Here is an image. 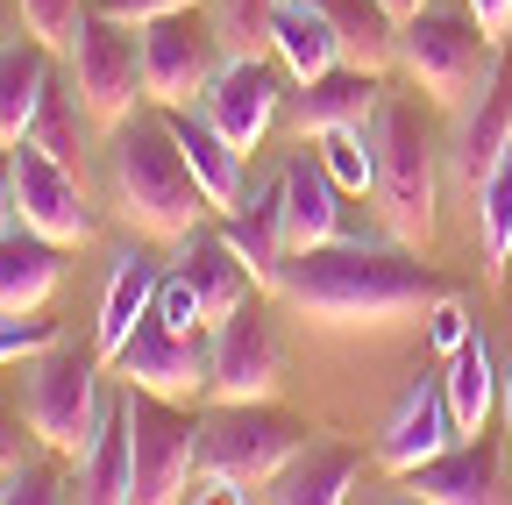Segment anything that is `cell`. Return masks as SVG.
Here are the masks:
<instances>
[{"label": "cell", "instance_id": "obj_38", "mask_svg": "<svg viewBox=\"0 0 512 505\" xmlns=\"http://www.w3.org/2000/svg\"><path fill=\"white\" fill-rule=\"evenodd\" d=\"M420 321H427V342H434L441 356L470 342V313H463V299H456V292H441V299H434V306L420 313Z\"/></svg>", "mask_w": 512, "mask_h": 505}, {"label": "cell", "instance_id": "obj_41", "mask_svg": "<svg viewBox=\"0 0 512 505\" xmlns=\"http://www.w3.org/2000/svg\"><path fill=\"white\" fill-rule=\"evenodd\" d=\"M463 8L477 15V29H484L491 43H505V36H512V0H463Z\"/></svg>", "mask_w": 512, "mask_h": 505}, {"label": "cell", "instance_id": "obj_21", "mask_svg": "<svg viewBox=\"0 0 512 505\" xmlns=\"http://www.w3.org/2000/svg\"><path fill=\"white\" fill-rule=\"evenodd\" d=\"M271 57L285 65L292 86L335 72L342 65V36H335L328 0H278V15H271Z\"/></svg>", "mask_w": 512, "mask_h": 505}, {"label": "cell", "instance_id": "obj_43", "mask_svg": "<svg viewBox=\"0 0 512 505\" xmlns=\"http://www.w3.org/2000/svg\"><path fill=\"white\" fill-rule=\"evenodd\" d=\"M498 406H505V449H512V363H505V399Z\"/></svg>", "mask_w": 512, "mask_h": 505}, {"label": "cell", "instance_id": "obj_22", "mask_svg": "<svg viewBox=\"0 0 512 505\" xmlns=\"http://www.w3.org/2000/svg\"><path fill=\"white\" fill-rule=\"evenodd\" d=\"M356 491V449L349 441H328V434H306L299 456L264 484L271 505H342Z\"/></svg>", "mask_w": 512, "mask_h": 505}, {"label": "cell", "instance_id": "obj_17", "mask_svg": "<svg viewBox=\"0 0 512 505\" xmlns=\"http://www.w3.org/2000/svg\"><path fill=\"white\" fill-rule=\"evenodd\" d=\"M221 235L228 249L242 257L249 285L256 292H278L285 264H292V242H285V193H278V178L271 185H256V193H242L228 214H221Z\"/></svg>", "mask_w": 512, "mask_h": 505}, {"label": "cell", "instance_id": "obj_11", "mask_svg": "<svg viewBox=\"0 0 512 505\" xmlns=\"http://www.w3.org/2000/svg\"><path fill=\"white\" fill-rule=\"evenodd\" d=\"M221 57L228 50H221L214 22L192 15V8L143 22V86H150L157 107H192L207 93V79L221 72Z\"/></svg>", "mask_w": 512, "mask_h": 505}, {"label": "cell", "instance_id": "obj_8", "mask_svg": "<svg viewBox=\"0 0 512 505\" xmlns=\"http://www.w3.org/2000/svg\"><path fill=\"white\" fill-rule=\"evenodd\" d=\"M64 72H72V93L86 100V114L100 121V129H121L128 114H136V100H150L143 86V29L121 22V15H86V29L72 36V50H64Z\"/></svg>", "mask_w": 512, "mask_h": 505}, {"label": "cell", "instance_id": "obj_27", "mask_svg": "<svg viewBox=\"0 0 512 505\" xmlns=\"http://www.w3.org/2000/svg\"><path fill=\"white\" fill-rule=\"evenodd\" d=\"M50 57L57 50H43L36 36L22 43V36H8L0 43V143H22L29 136V121H36V107H43V93H50Z\"/></svg>", "mask_w": 512, "mask_h": 505}, {"label": "cell", "instance_id": "obj_19", "mask_svg": "<svg viewBox=\"0 0 512 505\" xmlns=\"http://www.w3.org/2000/svg\"><path fill=\"white\" fill-rule=\"evenodd\" d=\"M505 456L491 441H456V449H441L434 463L413 470V498H427V505H491V498H505V477H512Z\"/></svg>", "mask_w": 512, "mask_h": 505}, {"label": "cell", "instance_id": "obj_14", "mask_svg": "<svg viewBox=\"0 0 512 505\" xmlns=\"http://www.w3.org/2000/svg\"><path fill=\"white\" fill-rule=\"evenodd\" d=\"M512 150V65H505V43L491 50L484 79L470 86V100L456 107V136H448V171H456L463 193H477V178Z\"/></svg>", "mask_w": 512, "mask_h": 505}, {"label": "cell", "instance_id": "obj_3", "mask_svg": "<svg viewBox=\"0 0 512 505\" xmlns=\"http://www.w3.org/2000/svg\"><path fill=\"white\" fill-rule=\"evenodd\" d=\"M441 164H448V143L434 136L427 107L413 93H384V107H377V207H384V235L420 249V257L434 242Z\"/></svg>", "mask_w": 512, "mask_h": 505}, {"label": "cell", "instance_id": "obj_36", "mask_svg": "<svg viewBox=\"0 0 512 505\" xmlns=\"http://www.w3.org/2000/svg\"><path fill=\"white\" fill-rule=\"evenodd\" d=\"M43 498H72V484H57V477L36 470V463L0 470V505H43Z\"/></svg>", "mask_w": 512, "mask_h": 505}, {"label": "cell", "instance_id": "obj_46", "mask_svg": "<svg viewBox=\"0 0 512 505\" xmlns=\"http://www.w3.org/2000/svg\"><path fill=\"white\" fill-rule=\"evenodd\" d=\"M0 321H8V313H0Z\"/></svg>", "mask_w": 512, "mask_h": 505}, {"label": "cell", "instance_id": "obj_42", "mask_svg": "<svg viewBox=\"0 0 512 505\" xmlns=\"http://www.w3.org/2000/svg\"><path fill=\"white\" fill-rule=\"evenodd\" d=\"M8 228H22V221H15V178H8V150H0V235H8Z\"/></svg>", "mask_w": 512, "mask_h": 505}, {"label": "cell", "instance_id": "obj_20", "mask_svg": "<svg viewBox=\"0 0 512 505\" xmlns=\"http://www.w3.org/2000/svg\"><path fill=\"white\" fill-rule=\"evenodd\" d=\"M157 285H164V271H157V257L150 249H114V264H107V292H100V328H93V349H100V363H114L121 356V342L136 335V321L157 306Z\"/></svg>", "mask_w": 512, "mask_h": 505}, {"label": "cell", "instance_id": "obj_15", "mask_svg": "<svg viewBox=\"0 0 512 505\" xmlns=\"http://www.w3.org/2000/svg\"><path fill=\"white\" fill-rule=\"evenodd\" d=\"M456 441H463V427H456V413H448V385L427 377V385H406L392 420L377 427V470L413 477L420 463H434L441 449H456Z\"/></svg>", "mask_w": 512, "mask_h": 505}, {"label": "cell", "instance_id": "obj_18", "mask_svg": "<svg viewBox=\"0 0 512 505\" xmlns=\"http://www.w3.org/2000/svg\"><path fill=\"white\" fill-rule=\"evenodd\" d=\"M278 193H285V242H292V257H306V249L320 242H342V185L328 178V164H320V150H292L278 164Z\"/></svg>", "mask_w": 512, "mask_h": 505}, {"label": "cell", "instance_id": "obj_23", "mask_svg": "<svg viewBox=\"0 0 512 505\" xmlns=\"http://www.w3.org/2000/svg\"><path fill=\"white\" fill-rule=\"evenodd\" d=\"M64 285V249L36 228H8L0 235V313H43Z\"/></svg>", "mask_w": 512, "mask_h": 505}, {"label": "cell", "instance_id": "obj_44", "mask_svg": "<svg viewBox=\"0 0 512 505\" xmlns=\"http://www.w3.org/2000/svg\"><path fill=\"white\" fill-rule=\"evenodd\" d=\"M384 8H392V15L406 22V15H420V8H434V0H384Z\"/></svg>", "mask_w": 512, "mask_h": 505}, {"label": "cell", "instance_id": "obj_7", "mask_svg": "<svg viewBox=\"0 0 512 505\" xmlns=\"http://www.w3.org/2000/svg\"><path fill=\"white\" fill-rule=\"evenodd\" d=\"M114 406L128 420V449H136V505L185 498V477L200 463V413L178 399H157L143 385H121Z\"/></svg>", "mask_w": 512, "mask_h": 505}, {"label": "cell", "instance_id": "obj_1", "mask_svg": "<svg viewBox=\"0 0 512 505\" xmlns=\"http://www.w3.org/2000/svg\"><path fill=\"white\" fill-rule=\"evenodd\" d=\"M441 292L448 285L420 264V249L370 242V235L320 242L306 257H292L278 278V299L299 321H320V328H392V321L427 313Z\"/></svg>", "mask_w": 512, "mask_h": 505}, {"label": "cell", "instance_id": "obj_13", "mask_svg": "<svg viewBox=\"0 0 512 505\" xmlns=\"http://www.w3.org/2000/svg\"><path fill=\"white\" fill-rule=\"evenodd\" d=\"M285 385V349H278V328L256 313L249 299L235 313L214 321V406H256V399H278Z\"/></svg>", "mask_w": 512, "mask_h": 505}, {"label": "cell", "instance_id": "obj_31", "mask_svg": "<svg viewBox=\"0 0 512 505\" xmlns=\"http://www.w3.org/2000/svg\"><path fill=\"white\" fill-rule=\"evenodd\" d=\"M477 242H484V271L498 278L505 264H512V150L477 178Z\"/></svg>", "mask_w": 512, "mask_h": 505}, {"label": "cell", "instance_id": "obj_40", "mask_svg": "<svg viewBox=\"0 0 512 505\" xmlns=\"http://www.w3.org/2000/svg\"><path fill=\"white\" fill-rule=\"evenodd\" d=\"M22 427H29V413H15L8 399H0V470L29 463V456H22Z\"/></svg>", "mask_w": 512, "mask_h": 505}, {"label": "cell", "instance_id": "obj_10", "mask_svg": "<svg viewBox=\"0 0 512 505\" xmlns=\"http://www.w3.org/2000/svg\"><path fill=\"white\" fill-rule=\"evenodd\" d=\"M107 370L121 377V385L157 392V399L200 406V399L214 392V328H207V335H178L164 313L150 306L143 321H136V335L121 342V356H114Z\"/></svg>", "mask_w": 512, "mask_h": 505}, {"label": "cell", "instance_id": "obj_37", "mask_svg": "<svg viewBox=\"0 0 512 505\" xmlns=\"http://www.w3.org/2000/svg\"><path fill=\"white\" fill-rule=\"evenodd\" d=\"M43 342H57L50 321H36V313H22V321H15V313H8V321H0V370H8V363H29Z\"/></svg>", "mask_w": 512, "mask_h": 505}, {"label": "cell", "instance_id": "obj_39", "mask_svg": "<svg viewBox=\"0 0 512 505\" xmlns=\"http://www.w3.org/2000/svg\"><path fill=\"white\" fill-rule=\"evenodd\" d=\"M100 15H121V22H157V15H178V8H207V0H93Z\"/></svg>", "mask_w": 512, "mask_h": 505}, {"label": "cell", "instance_id": "obj_34", "mask_svg": "<svg viewBox=\"0 0 512 505\" xmlns=\"http://www.w3.org/2000/svg\"><path fill=\"white\" fill-rule=\"evenodd\" d=\"M22 8V29L43 43V50H72V36L86 29V15H93V0H15Z\"/></svg>", "mask_w": 512, "mask_h": 505}, {"label": "cell", "instance_id": "obj_32", "mask_svg": "<svg viewBox=\"0 0 512 505\" xmlns=\"http://www.w3.org/2000/svg\"><path fill=\"white\" fill-rule=\"evenodd\" d=\"M320 164L342 193H377V121H356V129H328L320 136Z\"/></svg>", "mask_w": 512, "mask_h": 505}, {"label": "cell", "instance_id": "obj_47", "mask_svg": "<svg viewBox=\"0 0 512 505\" xmlns=\"http://www.w3.org/2000/svg\"><path fill=\"white\" fill-rule=\"evenodd\" d=\"M0 150H8V143H0Z\"/></svg>", "mask_w": 512, "mask_h": 505}, {"label": "cell", "instance_id": "obj_24", "mask_svg": "<svg viewBox=\"0 0 512 505\" xmlns=\"http://www.w3.org/2000/svg\"><path fill=\"white\" fill-rule=\"evenodd\" d=\"M164 121H171V143L185 150L192 178H200L207 207H214V214H228V207L242 200V150L214 129V121H207L200 107H164Z\"/></svg>", "mask_w": 512, "mask_h": 505}, {"label": "cell", "instance_id": "obj_28", "mask_svg": "<svg viewBox=\"0 0 512 505\" xmlns=\"http://www.w3.org/2000/svg\"><path fill=\"white\" fill-rule=\"evenodd\" d=\"M72 498H93V505H136V449H128V420H121V406L107 413L100 441L72 463Z\"/></svg>", "mask_w": 512, "mask_h": 505}, {"label": "cell", "instance_id": "obj_16", "mask_svg": "<svg viewBox=\"0 0 512 505\" xmlns=\"http://www.w3.org/2000/svg\"><path fill=\"white\" fill-rule=\"evenodd\" d=\"M384 107V79L377 72H356V65H335L306 86L285 93V129L299 143H320L328 129H356V121H377Z\"/></svg>", "mask_w": 512, "mask_h": 505}, {"label": "cell", "instance_id": "obj_2", "mask_svg": "<svg viewBox=\"0 0 512 505\" xmlns=\"http://www.w3.org/2000/svg\"><path fill=\"white\" fill-rule=\"evenodd\" d=\"M107 185H114V214L150 235V242H185L200 228L214 207L200 193V178H192L185 150L171 143V121L157 114H128L114 143H107Z\"/></svg>", "mask_w": 512, "mask_h": 505}, {"label": "cell", "instance_id": "obj_4", "mask_svg": "<svg viewBox=\"0 0 512 505\" xmlns=\"http://www.w3.org/2000/svg\"><path fill=\"white\" fill-rule=\"evenodd\" d=\"M100 349H79V342H43L29 363H22V413H29V434L43 441V449L57 456V463H79L93 441H100V427H107V413H114V399L100 392Z\"/></svg>", "mask_w": 512, "mask_h": 505}, {"label": "cell", "instance_id": "obj_6", "mask_svg": "<svg viewBox=\"0 0 512 505\" xmlns=\"http://www.w3.org/2000/svg\"><path fill=\"white\" fill-rule=\"evenodd\" d=\"M313 427L278 413L271 399H256V406H214L200 420V463H214L221 477H235L242 498H264V484L299 456V441Z\"/></svg>", "mask_w": 512, "mask_h": 505}, {"label": "cell", "instance_id": "obj_30", "mask_svg": "<svg viewBox=\"0 0 512 505\" xmlns=\"http://www.w3.org/2000/svg\"><path fill=\"white\" fill-rule=\"evenodd\" d=\"M93 129L100 121L86 114V100L72 93V79H50V93H43V107H36V121H29V143H43L50 157H64L72 171H86V150H93Z\"/></svg>", "mask_w": 512, "mask_h": 505}, {"label": "cell", "instance_id": "obj_9", "mask_svg": "<svg viewBox=\"0 0 512 505\" xmlns=\"http://www.w3.org/2000/svg\"><path fill=\"white\" fill-rule=\"evenodd\" d=\"M8 178H15V221L50 235L57 249H86L100 235V214L86 200V171L50 157L43 143H8Z\"/></svg>", "mask_w": 512, "mask_h": 505}, {"label": "cell", "instance_id": "obj_26", "mask_svg": "<svg viewBox=\"0 0 512 505\" xmlns=\"http://www.w3.org/2000/svg\"><path fill=\"white\" fill-rule=\"evenodd\" d=\"M441 385H448V413H456V427L463 434H484L491 406L505 399V370H498V356H491V342L477 328H470L463 349L441 356Z\"/></svg>", "mask_w": 512, "mask_h": 505}, {"label": "cell", "instance_id": "obj_5", "mask_svg": "<svg viewBox=\"0 0 512 505\" xmlns=\"http://www.w3.org/2000/svg\"><path fill=\"white\" fill-rule=\"evenodd\" d=\"M491 36L477 29V15L463 8H441V0H434V8H420V15H406L399 22V72L434 100V107H448V114H456L463 100H470V86L484 79V65H491Z\"/></svg>", "mask_w": 512, "mask_h": 505}, {"label": "cell", "instance_id": "obj_35", "mask_svg": "<svg viewBox=\"0 0 512 505\" xmlns=\"http://www.w3.org/2000/svg\"><path fill=\"white\" fill-rule=\"evenodd\" d=\"M157 313L178 328V335H207L214 321H207V306H200V292H192L178 271H164V285H157Z\"/></svg>", "mask_w": 512, "mask_h": 505}, {"label": "cell", "instance_id": "obj_45", "mask_svg": "<svg viewBox=\"0 0 512 505\" xmlns=\"http://www.w3.org/2000/svg\"><path fill=\"white\" fill-rule=\"evenodd\" d=\"M0 43H8V22H0Z\"/></svg>", "mask_w": 512, "mask_h": 505}, {"label": "cell", "instance_id": "obj_25", "mask_svg": "<svg viewBox=\"0 0 512 505\" xmlns=\"http://www.w3.org/2000/svg\"><path fill=\"white\" fill-rule=\"evenodd\" d=\"M192 292H200V306H207V321H221V313H235L242 299H249V271H242V257L228 249V235L221 228H192L185 242H178V264H171Z\"/></svg>", "mask_w": 512, "mask_h": 505}, {"label": "cell", "instance_id": "obj_12", "mask_svg": "<svg viewBox=\"0 0 512 505\" xmlns=\"http://www.w3.org/2000/svg\"><path fill=\"white\" fill-rule=\"evenodd\" d=\"M192 107H200L214 129L249 157L285 121V65H278V57H221V72L207 79V93Z\"/></svg>", "mask_w": 512, "mask_h": 505}, {"label": "cell", "instance_id": "obj_29", "mask_svg": "<svg viewBox=\"0 0 512 505\" xmlns=\"http://www.w3.org/2000/svg\"><path fill=\"white\" fill-rule=\"evenodd\" d=\"M328 15H335V36H342V65L377 72V79L399 65V15L384 0H328Z\"/></svg>", "mask_w": 512, "mask_h": 505}, {"label": "cell", "instance_id": "obj_33", "mask_svg": "<svg viewBox=\"0 0 512 505\" xmlns=\"http://www.w3.org/2000/svg\"><path fill=\"white\" fill-rule=\"evenodd\" d=\"M271 15L278 0H207V22L228 57H271Z\"/></svg>", "mask_w": 512, "mask_h": 505}]
</instances>
